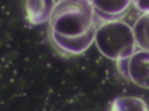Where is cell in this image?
I'll return each instance as SVG.
<instances>
[{
  "mask_svg": "<svg viewBox=\"0 0 149 111\" xmlns=\"http://www.w3.org/2000/svg\"><path fill=\"white\" fill-rule=\"evenodd\" d=\"M94 9L90 0H58L49 16V33L76 37L94 28Z\"/></svg>",
  "mask_w": 149,
  "mask_h": 111,
  "instance_id": "1",
  "label": "cell"
},
{
  "mask_svg": "<svg viewBox=\"0 0 149 111\" xmlns=\"http://www.w3.org/2000/svg\"><path fill=\"white\" fill-rule=\"evenodd\" d=\"M94 43L102 55L112 61L130 56L136 51L133 30L127 22L110 19L104 21L94 33Z\"/></svg>",
  "mask_w": 149,
  "mask_h": 111,
  "instance_id": "2",
  "label": "cell"
},
{
  "mask_svg": "<svg viewBox=\"0 0 149 111\" xmlns=\"http://www.w3.org/2000/svg\"><path fill=\"white\" fill-rule=\"evenodd\" d=\"M148 22H149V16H148V14H143L137 21H136L134 27H131L134 40H136V46H139L142 51H148V47H149V43H148L149 24Z\"/></svg>",
  "mask_w": 149,
  "mask_h": 111,
  "instance_id": "7",
  "label": "cell"
},
{
  "mask_svg": "<svg viewBox=\"0 0 149 111\" xmlns=\"http://www.w3.org/2000/svg\"><path fill=\"white\" fill-rule=\"evenodd\" d=\"M94 33H95V27L91 28L88 33H85L82 36H76V37H64V36H58V34H52V33H49V34H51V39L57 47L63 49L64 52L79 55V53H84L93 45Z\"/></svg>",
  "mask_w": 149,
  "mask_h": 111,
  "instance_id": "4",
  "label": "cell"
},
{
  "mask_svg": "<svg viewBox=\"0 0 149 111\" xmlns=\"http://www.w3.org/2000/svg\"><path fill=\"white\" fill-rule=\"evenodd\" d=\"M90 3L93 5L94 14L110 21L122 15L130 8L131 0H90Z\"/></svg>",
  "mask_w": 149,
  "mask_h": 111,
  "instance_id": "5",
  "label": "cell"
},
{
  "mask_svg": "<svg viewBox=\"0 0 149 111\" xmlns=\"http://www.w3.org/2000/svg\"><path fill=\"white\" fill-rule=\"evenodd\" d=\"M113 110H146V104L134 98H119L113 102Z\"/></svg>",
  "mask_w": 149,
  "mask_h": 111,
  "instance_id": "8",
  "label": "cell"
},
{
  "mask_svg": "<svg viewBox=\"0 0 149 111\" xmlns=\"http://www.w3.org/2000/svg\"><path fill=\"white\" fill-rule=\"evenodd\" d=\"M148 64H149V53L148 51H142V49L140 51H134L127 58L116 61V65L122 76L145 89L149 86Z\"/></svg>",
  "mask_w": 149,
  "mask_h": 111,
  "instance_id": "3",
  "label": "cell"
},
{
  "mask_svg": "<svg viewBox=\"0 0 149 111\" xmlns=\"http://www.w3.org/2000/svg\"><path fill=\"white\" fill-rule=\"evenodd\" d=\"M55 0H26L27 18L33 25H42L49 21Z\"/></svg>",
  "mask_w": 149,
  "mask_h": 111,
  "instance_id": "6",
  "label": "cell"
},
{
  "mask_svg": "<svg viewBox=\"0 0 149 111\" xmlns=\"http://www.w3.org/2000/svg\"><path fill=\"white\" fill-rule=\"evenodd\" d=\"M131 3H134L136 8H137L140 12H143V14H148V10H149L148 0H131Z\"/></svg>",
  "mask_w": 149,
  "mask_h": 111,
  "instance_id": "9",
  "label": "cell"
}]
</instances>
